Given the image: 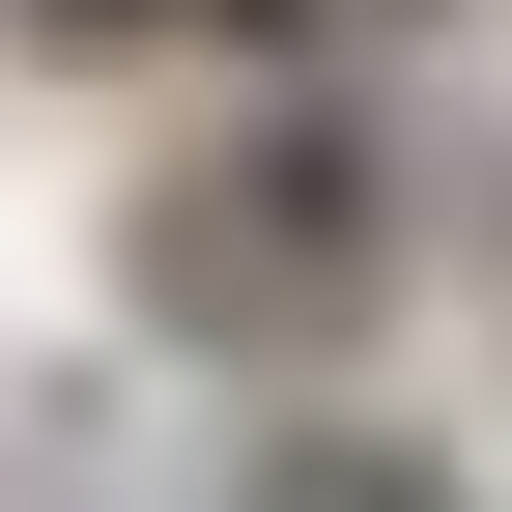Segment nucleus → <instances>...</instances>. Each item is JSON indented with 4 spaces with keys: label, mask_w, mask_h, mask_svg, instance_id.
I'll use <instances>...</instances> for the list:
<instances>
[{
    "label": "nucleus",
    "mask_w": 512,
    "mask_h": 512,
    "mask_svg": "<svg viewBox=\"0 0 512 512\" xmlns=\"http://www.w3.org/2000/svg\"><path fill=\"white\" fill-rule=\"evenodd\" d=\"M114 29H228V0H29V57H114Z\"/></svg>",
    "instance_id": "nucleus-3"
},
{
    "label": "nucleus",
    "mask_w": 512,
    "mask_h": 512,
    "mask_svg": "<svg viewBox=\"0 0 512 512\" xmlns=\"http://www.w3.org/2000/svg\"><path fill=\"white\" fill-rule=\"evenodd\" d=\"M114 285H143V342H200V370L370 342V285H399V171H370V114H313V86L200 114V143L114 200Z\"/></svg>",
    "instance_id": "nucleus-1"
},
{
    "label": "nucleus",
    "mask_w": 512,
    "mask_h": 512,
    "mask_svg": "<svg viewBox=\"0 0 512 512\" xmlns=\"http://www.w3.org/2000/svg\"><path fill=\"white\" fill-rule=\"evenodd\" d=\"M256 512H456V484H427V456H285Z\"/></svg>",
    "instance_id": "nucleus-2"
}]
</instances>
